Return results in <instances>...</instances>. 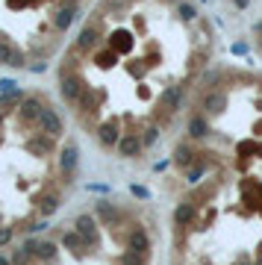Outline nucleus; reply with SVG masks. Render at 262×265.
Here are the masks:
<instances>
[{
	"label": "nucleus",
	"instance_id": "obj_1",
	"mask_svg": "<svg viewBox=\"0 0 262 265\" xmlns=\"http://www.w3.org/2000/svg\"><path fill=\"white\" fill-rule=\"evenodd\" d=\"M80 0H0V65L47 59L77 21Z\"/></svg>",
	"mask_w": 262,
	"mask_h": 265
}]
</instances>
